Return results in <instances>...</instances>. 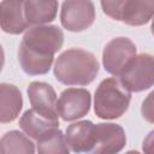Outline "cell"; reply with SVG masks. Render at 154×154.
Segmentation results:
<instances>
[{"label": "cell", "mask_w": 154, "mask_h": 154, "mask_svg": "<svg viewBox=\"0 0 154 154\" xmlns=\"http://www.w3.org/2000/svg\"><path fill=\"white\" fill-rule=\"evenodd\" d=\"M100 65L95 55L82 48L64 51L54 64V77L65 85H88L97 76Z\"/></svg>", "instance_id": "obj_1"}, {"label": "cell", "mask_w": 154, "mask_h": 154, "mask_svg": "<svg viewBox=\"0 0 154 154\" xmlns=\"http://www.w3.org/2000/svg\"><path fill=\"white\" fill-rule=\"evenodd\" d=\"M131 93L116 77H109L99 84L94 96V112L101 119L120 118L129 108Z\"/></svg>", "instance_id": "obj_2"}, {"label": "cell", "mask_w": 154, "mask_h": 154, "mask_svg": "<svg viewBox=\"0 0 154 154\" xmlns=\"http://www.w3.org/2000/svg\"><path fill=\"white\" fill-rule=\"evenodd\" d=\"M100 4L106 16L131 26L144 25L154 17V1L116 0Z\"/></svg>", "instance_id": "obj_3"}, {"label": "cell", "mask_w": 154, "mask_h": 154, "mask_svg": "<svg viewBox=\"0 0 154 154\" xmlns=\"http://www.w3.org/2000/svg\"><path fill=\"white\" fill-rule=\"evenodd\" d=\"M63 43V30L58 25L48 24L29 28L20 42L24 47L45 57H54V54L61 49Z\"/></svg>", "instance_id": "obj_4"}, {"label": "cell", "mask_w": 154, "mask_h": 154, "mask_svg": "<svg viewBox=\"0 0 154 154\" xmlns=\"http://www.w3.org/2000/svg\"><path fill=\"white\" fill-rule=\"evenodd\" d=\"M120 83L131 93H140L154 85V55L141 53L119 76Z\"/></svg>", "instance_id": "obj_5"}, {"label": "cell", "mask_w": 154, "mask_h": 154, "mask_svg": "<svg viewBox=\"0 0 154 154\" xmlns=\"http://www.w3.org/2000/svg\"><path fill=\"white\" fill-rule=\"evenodd\" d=\"M136 55V46L130 38L123 36L114 37L107 42L103 48V69L113 76H120Z\"/></svg>", "instance_id": "obj_6"}, {"label": "cell", "mask_w": 154, "mask_h": 154, "mask_svg": "<svg viewBox=\"0 0 154 154\" xmlns=\"http://www.w3.org/2000/svg\"><path fill=\"white\" fill-rule=\"evenodd\" d=\"M91 106L90 91L84 88H67L61 91L58 102V116L65 122L77 120L87 116Z\"/></svg>", "instance_id": "obj_7"}, {"label": "cell", "mask_w": 154, "mask_h": 154, "mask_svg": "<svg viewBox=\"0 0 154 154\" xmlns=\"http://www.w3.org/2000/svg\"><path fill=\"white\" fill-rule=\"evenodd\" d=\"M95 20V6L91 1L69 0L61 4V25L72 32L87 30Z\"/></svg>", "instance_id": "obj_8"}, {"label": "cell", "mask_w": 154, "mask_h": 154, "mask_svg": "<svg viewBox=\"0 0 154 154\" xmlns=\"http://www.w3.org/2000/svg\"><path fill=\"white\" fill-rule=\"evenodd\" d=\"M95 144L90 154H118L126 144L124 129L114 123H100L95 126Z\"/></svg>", "instance_id": "obj_9"}, {"label": "cell", "mask_w": 154, "mask_h": 154, "mask_svg": "<svg viewBox=\"0 0 154 154\" xmlns=\"http://www.w3.org/2000/svg\"><path fill=\"white\" fill-rule=\"evenodd\" d=\"M26 93L32 109L46 118L58 120L57 94L51 84L37 81L31 82Z\"/></svg>", "instance_id": "obj_10"}, {"label": "cell", "mask_w": 154, "mask_h": 154, "mask_svg": "<svg viewBox=\"0 0 154 154\" xmlns=\"http://www.w3.org/2000/svg\"><path fill=\"white\" fill-rule=\"evenodd\" d=\"M95 126L90 120H81L69 125L65 135L69 148L76 154H90L95 144Z\"/></svg>", "instance_id": "obj_11"}, {"label": "cell", "mask_w": 154, "mask_h": 154, "mask_svg": "<svg viewBox=\"0 0 154 154\" xmlns=\"http://www.w3.org/2000/svg\"><path fill=\"white\" fill-rule=\"evenodd\" d=\"M0 24L4 32L19 35L28 29L24 16V1L5 0L0 2Z\"/></svg>", "instance_id": "obj_12"}, {"label": "cell", "mask_w": 154, "mask_h": 154, "mask_svg": "<svg viewBox=\"0 0 154 154\" xmlns=\"http://www.w3.org/2000/svg\"><path fill=\"white\" fill-rule=\"evenodd\" d=\"M18 125L28 137L37 141L47 132L54 129H59V120L46 118L37 113L35 109L30 108L25 111L19 118Z\"/></svg>", "instance_id": "obj_13"}, {"label": "cell", "mask_w": 154, "mask_h": 154, "mask_svg": "<svg viewBox=\"0 0 154 154\" xmlns=\"http://www.w3.org/2000/svg\"><path fill=\"white\" fill-rule=\"evenodd\" d=\"M58 1L54 0H26L24 1V16L28 25H47L53 22L58 12Z\"/></svg>", "instance_id": "obj_14"}, {"label": "cell", "mask_w": 154, "mask_h": 154, "mask_svg": "<svg viewBox=\"0 0 154 154\" xmlns=\"http://www.w3.org/2000/svg\"><path fill=\"white\" fill-rule=\"evenodd\" d=\"M23 107L20 90L10 83L0 84V122L11 123L19 116Z\"/></svg>", "instance_id": "obj_15"}, {"label": "cell", "mask_w": 154, "mask_h": 154, "mask_svg": "<svg viewBox=\"0 0 154 154\" xmlns=\"http://www.w3.org/2000/svg\"><path fill=\"white\" fill-rule=\"evenodd\" d=\"M18 60L22 70L29 76H38L47 73L53 64L54 57L40 55L31 49L19 45L18 49Z\"/></svg>", "instance_id": "obj_16"}, {"label": "cell", "mask_w": 154, "mask_h": 154, "mask_svg": "<svg viewBox=\"0 0 154 154\" xmlns=\"http://www.w3.org/2000/svg\"><path fill=\"white\" fill-rule=\"evenodd\" d=\"M0 147L1 154H35L34 142L18 130H11L4 134Z\"/></svg>", "instance_id": "obj_17"}, {"label": "cell", "mask_w": 154, "mask_h": 154, "mask_svg": "<svg viewBox=\"0 0 154 154\" xmlns=\"http://www.w3.org/2000/svg\"><path fill=\"white\" fill-rule=\"evenodd\" d=\"M38 154H70L65 135L60 129H54L36 141Z\"/></svg>", "instance_id": "obj_18"}, {"label": "cell", "mask_w": 154, "mask_h": 154, "mask_svg": "<svg viewBox=\"0 0 154 154\" xmlns=\"http://www.w3.org/2000/svg\"><path fill=\"white\" fill-rule=\"evenodd\" d=\"M141 114L146 122L154 124V90L150 91L143 100L141 106Z\"/></svg>", "instance_id": "obj_19"}, {"label": "cell", "mask_w": 154, "mask_h": 154, "mask_svg": "<svg viewBox=\"0 0 154 154\" xmlns=\"http://www.w3.org/2000/svg\"><path fill=\"white\" fill-rule=\"evenodd\" d=\"M142 149L144 154H154V130H152L143 140Z\"/></svg>", "instance_id": "obj_20"}, {"label": "cell", "mask_w": 154, "mask_h": 154, "mask_svg": "<svg viewBox=\"0 0 154 154\" xmlns=\"http://www.w3.org/2000/svg\"><path fill=\"white\" fill-rule=\"evenodd\" d=\"M125 154H141V153H138L137 150H129V152H126Z\"/></svg>", "instance_id": "obj_21"}, {"label": "cell", "mask_w": 154, "mask_h": 154, "mask_svg": "<svg viewBox=\"0 0 154 154\" xmlns=\"http://www.w3.org/2000/svg\"><path fill=\"white\" fill-rule=\"evenodd\" d=\"M150 31H152V34H153V36H154V19L152 20V25H150Z\"/></svg>", "instance_id": "obj_22"}]
</instances>
